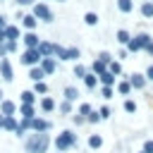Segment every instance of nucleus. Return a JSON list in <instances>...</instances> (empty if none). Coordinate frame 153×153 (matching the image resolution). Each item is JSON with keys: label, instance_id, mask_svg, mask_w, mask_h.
Returning a JSON list of instances; mask_svg holds the SVG:
<instances>
[{"label": "nucleus", "instance_id": "f257e3e1", "mask_svg": "<svg viewBox=\"0 0 153 153\" xmlns=\"http://www.w3.org/2000/svg\"><path fill=\"white\" fill-rule=\"evenodd\" d=\"M48 146H50V136L43 131V134H29L26 136V143H24V148H26V153H45L48 151Z\"/></svg>", "mask_w": 153, "mask_h": 153}, {"label": "nucleus", "instance_id": "f03ea898", "mask_svg": "<svg viewBox=\"0 0 153 153\" xmlns=\"http://www.w3.org/2000/svg\"><path fill=\"white\" fill-rule=\"evenodd\" d=\"M55 148L60 151V153H65V151H69V148H74L76 146V134L72 131V129H65V131H60L57 136H55Z\"/></svg>", "mask_w": 153, "mask_h": 153}, {"label": "nucleus", "instance_id": "7ed1b4c3", "mask_svg": "<svg viewBox=\"0 0 153 153\" xmlns=\"http://www.w3.org/2000/svg\"><path fill=\"white\" fill-rule=\"evenodd\" d=\"M148 43H151V36H148V33H139V36L129 38V43H127V50H129V53H139V50H143Z\"/></svg>", "mask_w": 153, "mask_h": 153}, {"label": "nucleus", "instance_id": "20e7f679", "mask_svg": "<svg viewBox=\"0 0 153 153\" xmlns=\"http://www.w3.org/2000/svg\"><path fill=\"white\" fill-rule=\"evenodd\" d=\"M41 53H38V48H26L24 53H22V57H19V62L22 65H29V67H36V65H41Z\"/></svg>", "mask_w": 153, "mask_h": 153}, {"label": "nucleus", "instance_id": "39448f33", "mask_svg": "<svg viewBox=\"0 0 153 153\" xmlns=\"http://www.w3.org/2000/svg\"><path fill=\"white\" fill-rule=\"evenodd\" d=\"M33 17L41 19V22H53V12H50V7L45 2H36L33 5Z\"/></svg>", "mask_w": 153, "mask_h": 153}, {"label": "nucleus", "instance_id": "423d86ee", "mask_svg": "<svg viewBox=\"0 0 153 153\" xmlns=\"http://www.w3.org/2000/svg\"><path fill=\"white\" fill-rule=\"evenodd\" d=\"M53 124L48 122V120H43V117H33L31 120V131H36V134H43V131H48Z\"/></svg>", "mask_w": 153, "mask_h": 153}, {"label": "nucleus", "instance_id": "0eeeda50", "mask_svg": "<svg viewBox=\"0 0 153 153\" xmlns=\"http://www.w3.org/2000/svg\"><path fill=\"white\" fill-rule=\"evenodd\" d=\"M0 76L5 79V81H12L14 79V74H12V65H10V60H0Z\"/></svg>", "mask_w": 153, "mask_h": 153}, {"label": "nucleus", "instance_id": "6e6552de", "mask_svg": "<svg viewBox=\"0 0 153 153\" xmlns=\"http://www.w3.org/2000/svg\"><path fill=\"white\" fill-rule=\"evenodd\" d=\"M22 41H24V45H26V48H38V43H41V38H38L33 31H26V33L22 36Z\"/></svg>", "mask_w": 153, "mask_h": 153}, {"label": "nucleus", "instance_id": "1a4fd4ad", "mask_svg": "<svg viewBox=\"0 0 153 153\" xmlns=\"http://www.w3.org/2000/svg\"><path fill=\"white\" fill-rule=\"evenodd\" d=\"M38 67H41V69H43L45 74H53V72L57 69V62H55V57H43Z\"/></svg>", "mask_w": 153, "mask_h": 153}, {"label": "nucleus", "instance_id": "9d476101", "mask_svg": "<svg viewBox=\"0 0 153 153\" xmlns=\"http://www.w3.org/2000/svg\"><path fill=\"white\" fill-rule=\"evenodd\" d=\"M53 48H55V43L41 41V43H38V53H41V57H53Z\"/></svg>", "mask_w": 153, "mask_h": 153}, {"label": "nucleus", "instance_id": "9b49d317", "mask_svg": "<svg viewBox=\"0 0 153 153\" xmlns=\"http://www.w3.org/2000/svg\"><path fill=\"white\" fill-rule=\"evenodd\" d=\"M19 115H22V120H33V117H36V110H33V105L22 103V105H19Z\"/></svg>", "mask_w": 153, "mask_h": 153}, {"label": "nucleus", "instance_id": "f8f14e48", "mask_svg": "<svg viewBox=\"0 0 153 153\" xmlns=\"http://www.w3.org/2000/svg\"><path fill=\"white\" fill-rule=\"evenodd\" d=\"M36 24H38V19H36L33 14H24V17H22V26H24L26 31H33Z\"/></svg>", "mask_w": 153, "mask_h": 153}, {"label": "nucleus", "instance_id": "ddd939ff", "mask_svg": "<svg viewBox=\"0 0 153 153\" xmlns=\"http://www.w3.org/2000/svg\"><path fill=\"white\" fill-rule=\"evenodd\" d=\"M5 38H7V41H19V26L7 24V26H5Z\"/></svg>", "mask_w": 153, "mask_h": 153}, {"label": "nucleus", "instance_id": "4468645a", "mask_svg": "<svg viewBox=\"0 0 153 153\" xmlns=\"http://www.w3.org/2000/svg\"><path fill=\"white\" fill-rule=\"evenodd\" d=\"M0 112L7 117V115H14L17 112V105L12 103V100H0Z\"/></svg>", "mask_w": 153, "mask_h": 153}, {"label": "nucleus", "instance_id": "2eb2a0df", "mask_svg": "<svg viewBox=\"0 0 153 153\" xmlns=\"http://www.w3.org/2000/svg\"><path fill=\"white\" fill-rule=\"evenodd\" d=\"M129 84H131V88H143L146 86V76L143 74H131L129 76Z\"/></svg>", "mask_w": 153, "mask_h": 153}, {"label": "nucleus", "instance_id": "dca6fc26", "mask_svg": "<svg viewBox=\"0 0 153 153\" xmlns=\"http://www.w3.org/2000/svg\"><path fill=\"white\" fill-rule=\"evenodd\" d=\"M103 72H108V65H105L103 60H96V62L91 65V74H96V76H100Z\"/></svg>", "mask_w": 153, "mask_h": 153}, {"label": "nucleus", "instance_id": "f3484780", "mask_svg": "<svg viewBox=\"0 0 153 153\" xmlns=\"http://www.w3.org/2000/svg\"><path fill=\"white\" fill-rule=\"evenodd\" d=\"M43 76H45V72H43L38 65L29 69V79H31V81H43Z\"/></svg>", "mask_w": 153, "mask_h": 153}, {"label": "nucleus", "instance_id": "a211bd4d", "mask_svg": "<svg viewBox=\"0 0 153 153\" xmlns=\"http://www.w3.org/2000/svg\"><path fill=\"white\" fill-rule=\"evenodd\" d=\"M62 96H65V100H67V103H72V100H76V98H79V91H76L74 86H65Z\"/></svg>", "mask_w": 153, "mask_h": 153}, {"label": "nucleus", "instance_id": "6ab92c4d", "mask_svg": "<svg viewBox=\"0 0 153 153\" xmlns=\"http://www.w3.org/2000/svg\"><path fill=\"white\" fill-rule=\"evenodd\" d=\"M17 127H19L17 117H14V115H7V117H5V124H2V129H7V131H17Z\"/></svg>", "mask_w": 153, "mask_h": 153}, {"label": "nucleus", "instance_id": "aec40b11", "mask_svg": "<svg viewBox=\"0 0 153 153\" xmlns=\"http://www.w3.org/2000/svg\"><path fill=\"white\" fill-rule=\"evenodd\" d=\"M98 81H100L103 86H112V84L117 81V76H115V74H110V72H103V74L98 76Z\"/></svg>", "mask_w": 153, "mask_h": 153}, {"label": "nucleus", "instance_id": "412c9836", "mask_svg": "<svg viewBox=\"0 0 153 153\" xmlns=\"http://www.w3.org/2000/svg\"><path fill=\"white\" fill-rule=\"evenodd\" d=\"M129 91H131V84H129V79H122V81H117V93H120V96H129Z\"/></svg>", "mask_w": 153, "mask_h": 153}, {"label": "nucleus", "instance_id": "4be33fe9", "mask_svg": "<svg viewBox=\"0 0 153 153\" xmlns=\"http://www.w3.org/2000/svg\"><path fill=\"white\" fill-rule=\"evenodd\" d=\"M41 110H43V112H53V110H55V100H53L50 96H45V98L41 100Z\"/></svg>", "mask_w": 153, "mask_h": 153}, {"label": "nucleus", "instance_id": "5701e85b", "mask_svg": "<svg viewBox=\"0 0 153 153\" xmlns=\"http://www.w3.org/2000/svg\"><path fill=\"white\" fill-rule=\"evenodd\" d=\"M53 57H57V60H67V48H62V45L55 43V48H53Z\"/></svg>", "mask_w": 153, "mask_h": 153}, {"label": "nucleus", "instance_id": "b1692460", "mask_svg": "<svg viewBox=\"0 0 153 153\" xmlns=\"http://www.w3.org/2000/svg\"><path fill=\"white\" fill-rule=\"evenodd\" d=\"M22 103L33 105V103H36V93H33V91H22Z\"/></svg>", "mask_w": 153, "mask_h": 153}, {"label": "nucleus", "instance_id": "393cba45", "mask_svg": "<svg viewBox=\"0 0 153 153\" xmlns=\"http://www.w3.org/2000/svg\"><path fill=\"white\" fill-rule=\"evenodd\" d=\"M88 146H91V148H100V146H103V136H100V134H91V136H88Z\"/></svg>", "mask_w": 153, "mask_h": 153}, {"label": "nucleus", "instance_id": "a878e982", "mask_svg": "<svg viewBox=\"0 0 153 153\" xmlns=\"http://www.w3.org/2000/svg\"><path fill=\"white\" fill-rule=\"evenodd\" d=\"M141 14H143V17H153V2H151V0L141 2Z\"/></svg>", "mask_w": 153, "mask_h": 153}, {"label": "nucleus", "instance_id": "bb28decb", "mask_svg": "<svg viewBox=\"0 0 153 153\" xmlns=\"http://www.w3.org/2000/svg\"><path fill=\"white\" fill-rule=\"evenodd\" d=\"M84 22H86L88 26H96V24H98V14H96V12H86V14H84Z\"/></svg>", "mask_w": 153, "mask_h": 153}, {"label": "nucleus", "instance_id": "cd10ccee", "mask_svg": "<svg viewBox=\"0 0 153 153\" xmlns=\"http://www.w3.org/2000/svg\"><path fill=\"white\" fill-rule=\"evenodd\" d=\"M84 84H86V88H96L98 76H96V74H86V76H84Z\"/></svg>", "mask_w": 153, "mask_h": 153}, {"label": "nucleus", "instance_id": "c85d7f7f", "mask_svg": "<svg viewBox=\"0 0 153 153\" xmlns=\"http://www.w3.org/2000/svg\"><path fill=\"white\" fill-rule=\"evenodd\" d=\"M129 38H131V36H129V31H124V29H120V31H117V41H120L122 45H127V43H129Z\"/></svg>", "mask_w": 153, "mask_h": 153}, {"label": "nucleus", "instance_id": "c756f323", "mask_svg": "<svg viewBox=\"0 0 153 153\" xmlns=\"http://www.w3.org/2000/svg\"><path fill=\"white\" fill-rule=\"evenodd\" d=\"M86 122H88V124H98V122H100V115H98V110H91V112L86 115Z\"/></svg>", "mask_w": 153, "mask_h": 153}, {"label": "nucleus", "instance_id": "7c9ffc66", "mask_svg": "<svg viewBox=\"0 0 153 153\" xmlns=\"http://www.w3.org/2000/svg\"><path fill=\"white\" fill-rule=\"evenodd\" d=\"M86 74H88V69H86L84 65H76V67H74V76H76V79H84Z\"/></svg>", "mask_w": 153, "mask_h": 153}, {"label": "nucleus", "instance_id": "2f4dec72", "mask_svg": "<svg viewBox=\"0 0 153 153\" xmlns=\"http://www.w3.org/2000/svg\"><path fill=\"white\" fill-rule=\"evenodd\" d=\"M120 12H131V0H117Z\"/></svg>", "mask_w": 153, "mask_h": 153}, {"label": "nucleus", "instance_id": "473e14b6", "mask_svg": "<svg viewBox=\"0 0 153 153\" xmlns=\"http://www.w3.org/2000/svg\"><path fill=\"white\" fill-rule=\"evenodd\" d=\"M57 108H60V112H62V115H72V103H67V100H62V103H60Z\"/></svg>", "mask_w": 153, "mask_h": 153}, {"label": "nucleus", "instance_id": "72a5a7b5", "mask_svg": "<svg viewBox=\"0 0 153 153\" xmlns=\"http://www.w3.org/2000/svg\"><path fill=\"white\" fill-rule=\"evenodd\" d=\"M79 48H67V60H79Z\"/></svg>", "mask_w": 153, "mask_h": 153}, {"label": "nucleus", "instance_id": "f704fd0d", "mask_svg": "<svg viewBox=\"0 0 153 153\" xmlns=\"http://www.w3.org/2000/svg\"><path fill=\"white\" fill-rule=\"evenodd\" d=\"M108 72H110V74H115V76H117V74H120V72H122V67H120V62H110V65H108Z\"/></svg>", "mask_w": 153, "mask_h": 153}, {"label": "nucleus", "instance_id": "c9c22d12", "mask_svg": "<svg viewBox=\"0 0 153 153\" xmlns=\"http://www.w3.org/2000/svg\"><path fill=\"white\" fill-rule=\"evenodd\" d=\"M33 93H48V86H45V81H36V86H33Z\"/></svg>", "mask_w": 153, "mask_h": 153}, {"label": "nucleus", "instance_id": "e433bc0d", "mask_svg": "<svg viewBox=\"0 0 153 153\" xmlns=\"http://www.w3.org/2000/svg\"><path fill=\"white\" fill-rule=\"evenodd\" d=\"M91 110H93V108H91L88 103H81V105H79V112H76V115H81V117H86V115H88Z\"/></svg>", "mask_w": 153, "mask_h": 153}, {"label": "nucleus", "instance_id": "4c0bfd02", "mask_svg": "<svg viewBox=\"0 0 153 153\" xmlns=\"http://www.w3.org/2000/svg\"><path fill=\"white\" fill-rule=\"evenodd\" d=\"M100 96H103L105 100H110V98H112V86H103V88H100Z\"/></svg>", "mask_w": 153, "mask_h": 153}, {"label": "nucleus", "instance_id": "58836bf2", "mask_svg": "<svg viewBox=\"0 0 153 153\" xmlns=\"http://www.w3.org/2000/svg\"><path fill=\"white\" fill-rule=\"evenodd\" d=\"M98 115H100V120H108V117H110V115H112V110H110V108H108V105H103V108H100V110H98Z\"/></svg>", "mask_w": 153, "mask_h": 153}, {"label": "nucleus", "instance_id": "ea45409f", "mask_svg": "<svg viewBox=\"0 0 153 153\" xmlns=\"http://www.w3.org/2000/svg\"><path fill=\"white\" fill-rule=\"evenodd\" d=\"M124 110H127V112H136V103L127 98V100H124Z\"/></svg>", "mask_w": 153, "mask_h": 153}, {"label": "nucleus", "instance_id": "a19ab883", "mask_svg": "<svg viewBox=\"0 0 153 153\" xmlns=\"http://www.w3.org/2000/svg\"><path fill=\"white\" fill-rule=\"evenodd\" d=\"M143 153H153V139H148V141H143V148H141Z\"/></svg>", "mask_w": 153, "mask_h": 153}, {"label": "nucleus", "instance_id": "79ce46f5", "mask_svg": "<svg viewBox=\"0 0 153 153\" xmlns=\"http://www.w3.org/2000/svg\"><path fill=\"white\" fill-rule=\"evenodd\" d=\"M98 60H103L105 65H110V62H112V55H110V53H100V55H98Z\"/></svg>", "mask_w": 153, "mask_h": 153}, {"label": "nucleus", "instance_id": "37998d69", "mask_svg": "<svg viewBox=\"0 0 153 153\" xmlns=\"http://www.w3.org/2000/svg\"><path fill=\"white\" fill-rule=\"evenodd\" d=\"M5 45H7V53H14L17 50V41H5Z\"/></svg>", "mask_w": 153, "mask_h": 153}, {"label": "nucleus", "instance_id": "c03bdc74", "mask_svg": "<svg viewBox=\"0 0 153 153\" xmlns=\"http://www.w3.org/2000/svg\"><path fill=\"white\" fill-rule=\"evenodd\" d=\"M86 122V117H81V115H74V124H84Z\"/></svg>", "mask_w": 153, "mask_h": 153}, {"label": "nucleus", "instance_id": "a18cd8bd", "mask_svg": "<svg viewBox=\"0 0 153 153\" xmlns=\"http://www.w3.org/2000/svg\"><path fill=\"white\" fill-rule=\"evenodd\" d=\"M14 134H17L19 139H24V136H26V129H22V127H17V131H14Z\"/></svg>", "mask_w": 153, "mask_h": 153}, {"label": "nucleus", "instance_id": "49530a36", "mask_svg": "<svg viewBox=\"0 0 153 153\" xmlns=\"http://www.w3.org/2000/svg\"><path fill=\"white\" fill-rule=\"evenodd\" d=\"M17 5H22V7L24 5H36V0H17Z\"/></svg>", "mask_w": 153, "mask_h": 153}, {"label": "nucleus", "instance_id": "de8ad7c7", "mask_svg": "<svg viewBox=\"0 0 153 153\" xmlns=\"http://www.w3.org/2000/svg\"><path fill=\"white\" fill-rule=\"evenodd\" d=\"M146 79H151V81H153V65L146 69Z\"/></svg>", "mask_w": 153, "mask_h": 153}, {"label": "nucleus", "instance_id": "09e8293b", "mask_svg": "<svg viewBox=\"0 0 153 153\" xmlns=\"http://www.w3.org/2000/svg\"><path fill=\"white\" fill-rule=\"evenodd\" d=\"M143 50H146V53H148V55H153V41H151V43H148V45H146V48H143Z\"/></svg>", "mask_w": 153, "mask_h": 153}, {"label": "nucleus", "instance_id": "8fccbe9b", "mask_svg": "<svg viewBox=\"0 0 153 153\" xmlns=\"http://www.w3.org/2000/svg\"><path fill=\"white\" fill-rule=\"evenodd\" d=\"M5 26H7V19H5L2 14H0V29H5Z\"/></svg>", "mask_w": 153, "mask_h": 153}, {"label": "nucleus", "instance_id": "3c124183", "mask_svg": "<svg viewBox=\"0 0 153 153\" xmlns=\"http://www.w3.org/2000/svg\"><path fill=\"white\" fill-rule=\"evenodd\" d=\"M7 38H5V29H0V43H5Z\"/></svg>", "mask_w": 153, "mask_h": 153}, {"label": "nucleus", "instance_id": "603ef678", "mask_svg": "<svg viewBox=\"0 0 153 153\" xmlns=\"http://www.w3.org/2000/svg\"><path fill=\"white\" fill-rule=\"evenodd\" d=\"M2 124H5V115L0 112V129H2Z\"/></svg>", "mask_w": 153, "mask_h": 153}, {"label": "nucleus", "instance_id": "864d4df0", "mask_svg": "<svg viewBox=\"0 0 153 153\" xmlns=\"http://www.w3.org/2000/svg\"><path fill=\"white\" fill-rule=\"evenodd\" d=\"M2 96H5V93H2V88H0V100H5V98H2Z\"/></svg>", "mask_w": 153, "mask_h": 153}, {"label": "nucleus", "instance_id": "5fc2aeb1", "mask_svg": "<svg viewBox=\"0 0 153 153\" xmlns=\"http://www.w3.org/2000/svg\"><path fill=\"white\" fill-rule=\"evenodd\" d=\"M139 153H143V151H139Z\"/></svg>", "mask_w": 153, "mask_h": 153}, {"label": "nucleus", "instance_id": "6e6d98bb", "mask_svg": "<svg viewBox=\"0 0 153 153\" xmlns=\"http://www.w3.org/2000/svg\"><path fill=\"white\" fill-rule=\"evenodd\" d=\"M0 2H2V0H0Z\"/></svg>", "mask_w": 153, "mask_h": 153}, {"label": "nucleus", "instance_id": "4d7b16f0", "mask_svg": "<svg viewBox=\"0 0 153 153\" xmlns=\"http://www.w3.org/2000/svg\"><path fill=\"white\" fill-rule=\"evenodd\" d=\"M60 2H62V0H60Z\"/></svg>", "mask_w": 153, "mask_h": 153}, {"label": "nucleus", "instance_id": "13d9d810", "mask_svg": "<svg viewBox=\"0 0 153 153\" xmlns=\"http://www.w3.org/2000/svg\"><path fill=\"white\" fill-rule=\"evenodd\" d=\"M151 2H153V0H151Z\"/></svg>", "mask_w": 153, "mask_h": 153}]
</instances>
